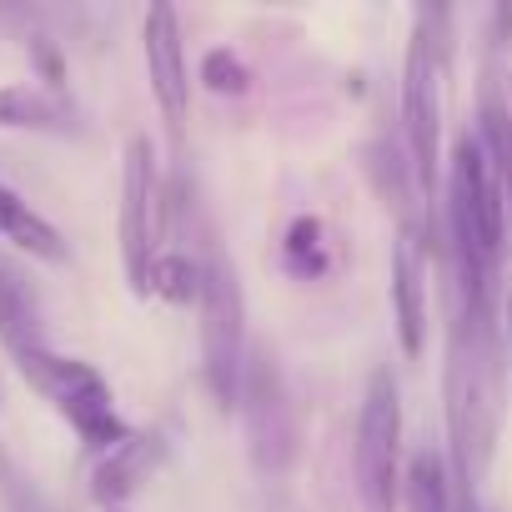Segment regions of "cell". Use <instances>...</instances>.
<instances>
[{
	"mask_svg": "<svg viewBox=\"0 0 512 512\" xmlns=\"http://www.w3.org/2000/svg\"><path fill=\"white\" fill-rule=\"evenodd\" d=\"M352 467H357L362 512H397V502H402V397H397V377L387 367H377L367 377Z\"/></svg>",
	"mask_w": 512,
	"mask_h": 512,
	"instance_id": "obj_6",
	"label": "cell"
},
{
	"mask_svg": "<svg viewBox=\"0 0 512 512\" xmlns=\"http://www.w3.org/2000/svg\"><path fill=\"white\" fill-rule=\"evenodd\" d=\"M16 372L76 427V437L96 452H111L131 427L121 422L116 412V397H111V382L91 367V362H76V357H61L51 347H31V352H16Z\"/></svg>",
	"mask_w": 512,
	"mask_h": 512,
	"instance_id": "obj_4",
	"label": "cell"
},
{
	"mask_svg": "<svg viewBox=\"0 0 512 512\" xmlns=\"http://www.w3.org/2000/svg\"><path fill=\"white\" fill-rule=\"evenodd\" d=\"M452 71V11L417 6L402 66V146L412 156L417 186L432 201L442 181V96Z\"/></svg>",
	"mask_w": 512,
	"mask_h": 512,
	"instance_id": "obj_2",
	"label": "cell"
},
{
	"mask_svg": "<svg viewBox=\"0 0 512 512\" xmlns=\"http://www.w3.org/2000/svg\"><path fill=\"white\" fill-rule=\"evenodd\" d=\"M497 317H502V357H507V372H512V282L502 287V307H497Z\"/></svg>",
	"mask_w": 512,
	"mask_h": 512,
	"instance_id": "obj_21",
	"label": "cell"
},
{
	"mask_svg": "<svg viewBox=\"0 0 512 512\" xmlns=\"http://www.w3.org/2000/svg\"><path fill=\"white\" fill-rule=\"evenodd\" d=\"M0 487H6V497L16 502V512H46V507L36 502L31 482H26V477H21V472H16V467L6 462V457H0Z\"/></svg>",
	"mask_w": 512,
	"mask_h": 512,
	"instance_id": "obj_20",
	"label": "cell"
},
{
	"mask_svg": "<svg viewBox=\"0 0 512 512\" xmlns=\"http://www.w3.org/2000/svg\"><path fill=\"white\" fill-rule=\"evenodd\" d=\"M201 302H196V317H201V377H206V392L216 397L221 412L236 407L241 397V372H246V292H241V272L231 256L206 236L201 246Z\"/></svg>",
	"mask_w": 512,
	"mask_h": 512,
	"instance_id": "obj_3",
	"label": "cell"
},
{
	"mask_svg": "<svg viewBox=\"0 0 512 512\" xmlns=\"http://www.w3.org/2000/svg\"><path fill=\"white\" fill-rule=\"evenodd\" d=\"M201 277H206V267H201V251H166L161 246V256L151 262V277H146V297H161V302H171V307H196L201 302Z\"/></svg>",
	"mask_w": 512,
	"mask_h": 512,
	"instance_id": "obj_17",
	"label": "cell"
},
{
	"mask_svg": "<svg viewBox=\"0 0 512 512\" xmlns=\"http://www.w3.org/2000/svg\"><path fill=\"white\" fill-rule=\"evenodd\" d=\"M236 412H241L246 452H251L256 467L272 472V477L297 467V457H302V422H297V402H292L287 372H282V362L267 347L246 352Z\"/></svg>",
	"mask_w": 512,
	"mask_h": 512,
	"instance_id": "obj_5",
	"label": "cell"
},
{
	"mask_svg": "<svg viewBox=\"0 0 512 512\" xmlns=\"http://www.w3.org/2000/svg\"><path fill=\"white\" fill-rule=\"evenodd\" d=\"M477 141L502 181V201H507V226H512V91L502 81V61L497 51H487L482 66V111H477Z\"/></svg>",
	"mask_w": 512,
	"mask_h": 512,
	"instance_id": "obj_12",
	"label": "cell"
},
{
	"mask_svg": "<svg viewBox=\"0 0 512 512\" xmlns=\"http://www.w3.org/2000/svg\"><path fill=\"white\" fill-rule=\"evenodd\" d=\"M166 231V186L156 171L151 136H131L121 151V267L136 297H146L151 262L161 256Z\"/></svg>",
	"mask_w": 512,
	"mask_h": 512,
	"instance_id": "obj_7",
	"label": "cell"
},
{
	"mask_svg": "<svg viewBox=\"0 0 512 512\" xmlns=\"http://www.w3.org/2000/svg\"><path fill=\"white\" fill-rule=\"evenodd\" d=\"M0 342L6 352H31V347H46V327H41V297H36V282L0 251Z\"/></svg>",
	"mask_w": 512,
	"mask_h": 512,
	"instance_id": "obj_13",
	"label": "cell"
},
{
	"mask_svg": "<svg viewBox=\"0 0 512 512\" xmlns=\"http://www.w3.org/2000/svg\"><path fill=\"white\" fill-rule=\"evenodd\" d=\"M402 512H452L457 497H452V472L437 452H412L407 472H402Z\"/></svg>",
	"mask_w": 512,
	"mask_h": 512,
	"instance_id": "obj_16",
	"label": "cell"
},
{
	"mask_svg": "<svg viewBox=\"0 0 512 512\" xmlns=\"http://www.w3.org/2000/svg\"><path fill=\"white\" fill-rule=\"evenodd\" d=\"M166 452H171V442H166L161 432H151V427H146V432H126L111 452H101V462H96V472H91V497L116 512L126 497H136V492L161 472Z\"/></svg>",
	"mask_w": 512,
	"mask_h": 512,
	"instance_id": "obj_10",
	"label": "cell"
},
{
	"mask_svg": "<svg viewBox=\"0 0 512 512\" xmlns=\"http://www.w3.org/2000/svg\"><path fill=\"white\" fill-rule=\"evenodd\" d=\"M0 241H11L16 251L36 256V262H51V267H61L66 256H71L66 236L21 191H11V186H0Z\"/></svg>",
	"mask_w": 512,
	"mask_h": 512,
	"instance_id": "obj_14",
	"label": "cell"
},
{
	"mask_svg": "<svg viewBox=\"0 0 512 512\" xmlns=\"http://www.w3.org/2000/svg\"><path fill=\"white\" fill-rule=\"evenodd\" d=\"M201 81H206L216 96H246V91H251V71H246V61H241L236 51H226V46L206 51V61H201Z\"/></svg>",
	"mask_w": 512,
	"mask_h": 512,
	"instance_id": "obj_19",
	"label": "cell"
},
{
	"mask_svg": "<svg viewBox=\"0 0 512 512\" xmlns=\"http://www.w3.org/2000/svg\"><path fill=\"white\" fill-rule=\"evenodd\" d=\"M282 267L302 282H317L327 277L332 267V246H327V226L317 216H297L287 226V241H282Z\"/></svg>",
	"mask_w": 512,
	"mask_h": 512,
	"instance_id": "obj_18",
	"label": "cell"
},
{
	"mask_svg": "<svg viewBox=\"0 0 512 512\" xmlns=\"http://www.w3.org/2000/svg\"><path fill=\"white\" fill-rule=\"evenodd\" d=\"M452 512H487V507H482L477 497H457V507H452Z\"/></svg>",
	"mask_w": 512,
	"mask_h": 512,
	"instance_id": "obj_22",
	"label": "cell"
},
{
	"mask_svg": "<svg viewBox=\"0 0 512 512\" xmlns=\"http://www.w3.org/2000/svg\"><path fill=\"white\" fill-rule=\"evenodd\" d=\"M141 51H146V76L151 96L166 116V126L181 136L186 106H191V66H186V41H181V16L171 6H151L141 21Z\"/></svg>",
	"mask_w": 512,
	"mask_h": 512,
	"instance_id": "obj_8",
	"label": "cell"
},
{
	"mask_svg": "<svg viewBox=\"0 0 512 512\" xmlns=\"http://www.w3.org/2000/svg\"><path fill=\"white\" fill-rule=\"evenodd\" d=\"M0 131H36V136H81V106L41 81H11L0 86Z\"/></svg>",
	"mask_w": 512,
	"mask_h": 512,
	"instance_id": "obj_11",
	"label": "cell"
},
{
	"mask_svg": "<svg viewBox=\"0 0 512 512\" xmlns=\"http://www.w3.org/2000/svg\"><path fill=\"white\" fill-rule=\"evenodd\" d=\"M452 302V297H447ZM502 317L472 312L452 302L447 322V362H442V397H447V457H452V497H477L492 472L497 437H502Z\"/></svg>",
	"mask_w": 512,
	"mask_h": 512,
	"instance_id": "obj_1",
	"label": "cell"
},
{
	"mask_svg": "<svg viewBox=\"0 0 512 512\" xmlns=\"http://www.w3.org/2000/svg\"><path fill=\"white\" fill-rule=\"evenodd\" d=\"M392 322L407 357H422L427 347V236L422 226H402L392 241Z\"/></svg>",
	"mask_w": 512,
	"mask_h": 512,
	"instance_id": "obj_9",
	"label": "cell"
},
{
	"mask_svg": "<svg viewBox=\"0 0 512 512\" xmlns=\"http://www.w3.org/2000/svg\"><path fill=\"white\" fill-rule=\"evenodd\" d=\"M362 156H367V176L382 191V201L402 216V226H417V191L422 186H417V171H412L407 146H397L392 136H377V141L362 146Z\"/></svg>",
	"mask_w": 512,
	"mask_h": 512,
	"instance_id": "obj_15",
	"label": "cell"
},
{
	"mask_svg": "<svg viewBox=\"0 0 512 512\" xmlns=\"http://www.w3.org/2000/svg\"><path fill=\"white\" fill-rule=\"evenodd\" d=\"M116 512H121V507H116Z\"/></svg>",
	"mask_w": 512,
	"mask_h": 512,
	"instance_id": "obj_23",
	"label": "cell"
}]
</instances>
